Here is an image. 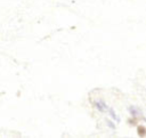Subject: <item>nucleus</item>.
<instances>
[]
</instances>
